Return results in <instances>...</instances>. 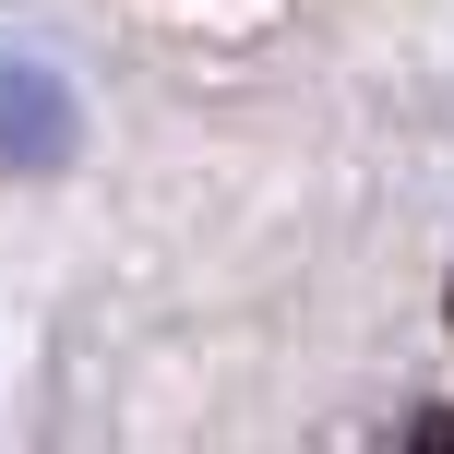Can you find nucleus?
<instances>
[{
    "mask_svg": "<svg viewBox=\"0 0 454 454\" xmlns=\"http://www.w3.org/2000/svg\"><path fill=\"white\" fill-rule=\"evenodd\" d=\"M36 120H60V96H48V84H24V72H0V156H12V168L60 156V132H36Z\"/></svg>",
    "mask_w": 454,
    "mask_h": 454,
    "instance_id": "nucleus-1",
    "label": "nucleus"
},
{
    "mask_svg": "<svg viewBox=\"0 0 454 454\" xmlns=\"http://www.w3.org/2000/svg\"><path fill=\"white\" fill-rule=\"evenodd\" d=\"M442 311H454V287H442Z\"/></svg>",
    "mask_w": 454,
    "mask_h": 454,
    "instance_id": "nucleus-2",
    "label": "nucleus"
}]
</instances>
